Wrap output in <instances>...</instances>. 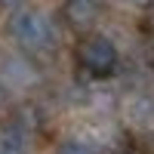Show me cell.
<instances>
[{"label": "cell", "mask_w": 154, "mask_h": 154, "mask_svg": "<svg viewBox=\"0 0 154 154\" xmlns=\"http://www.w3.org/2000/svg\"><path fill=\"white\" fill-rule=\"evenodd\" d=\"M9 34H12V40L22 49H28V53H49V49L56 46V25L40 9L19 6L9 16Z\"/></svg>", "instance_id": "cell-1"}, {"label": "cell", "mask_w": 154, "mask_h": 154, "mask_svg": "<svg viewBox=\"0 0 154 154\" xmlns=\"http://www.w3.org/2000/svg\"><path fill=\"white\" fill-rule=\"evenodd\" d=\"M77 65H80L83 74L96 77V80H105V77H114L120 65V53L114 46L111 37L105 34H86L80 43H77Z\"/></svg>", "instance_id": "cell-2"}, {"label": "cell", "mask_w": 154, "mask_h": 154, "mask_svg": "<svg viewBox=\"0 0 154 154\" xmlns=\"http://www.w3.org/2000/svg\"><path fill=\"white\" fill-rule=\"evenodd\" d=\"M99 16H102L99 0H65V3H62V19H65V25L71 31H80V34L93 31Z\"/></svg>", "instance_id": "cell-3"}, {"label": "cell", "mask_w": 154, "mask_h": 154, "mask_svg": "<svg viewBox=\"0 0 154 154\" xmlns=\"http://www.w3.org/2000/svg\"><path fill=\"white\" fill-rule=\"evenodd\" d=\"M56 154H96V148H89L86 142H77V139H68L56 148Z\"/></svg>", "instance_id": "cell-4"}, {"label": "cell", "mask_w": 154, "mask_h": 154, "mask_svg": "<svg viewBox=\"0 0 154 154\" xmlns=\"http://www.w3.org/2000/svg\"><path fill=\"white\" fill-rule=\"evenodd\" d=\"M25 3V0H0V6H6V9H19Z\"/></svg>", "instance_id": "cell-5"}, {"label": "cell", "mask_w": 154, "mask_h": 154, "mask_svg": "<svg viewBox=\"0 0 154 154\" xmlns=\"http://www.w3.org/2000/svg\"><path fill=\"white\" fill-rule=\"evenodd\" d=\"M3 108H6V96H3V89H0V114H3Z\"/></svg>", "instance_id": "cell-6"}, {"label": "cell", "mask_w": 154, "mask_h": 154, "mask_svg": "<svg viewBox=\"0 0 154 154\" xmlns=\"http://www.w3.org/2000/svg\"><path fill=\"white\" fill-rule=\"evenodd\" d=\"M123 3H136V6H142V3H145V0H123Z\"/></svg>", "instance_id": "cell-7"}, {"label": "cell", "mask_w": 154, "mask_h": 154, "mask_svg": "<svg viewBox=\"0 0 154 154\" xmlns=\"http://www.w3.org/2000/svg\"><path fill=\"white\" fill-rule=\"evenodd\" d=\"M151 74H154V56H151Z\"/></svg>", "instance_id": "cell-8"}, {"label": "cell", "mask_w": 154, "mask_h": 154, "mask_svg": "<svg viewBox=\"0 0 154 154\" xmlns=\"http://www.w3.org/2000/svg\"><path fill=\"white\" fill-rule=\"evenodd\" d=\"M126 154H142V151H126Z\"/></svg>", "instance_id": "cell-9"}]
</instances>
